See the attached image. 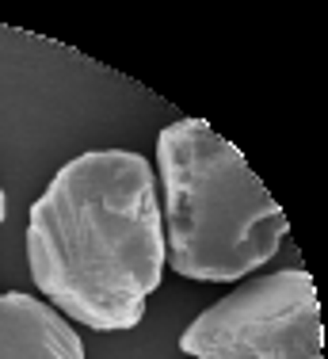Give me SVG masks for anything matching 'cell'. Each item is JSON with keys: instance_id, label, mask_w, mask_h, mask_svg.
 Wrapping results in <instances>:
<instances>
[{"instance_id": "obj_1", "label": "cell", "mask_w": 328, "mask_h": 359, "mask_svg": "<svg viewBox=\"0 0 328 359\" xmlns=\"http://www.w3.org/2000/svg\"><path fill=\"white\" fill-rule=\"evenodd\" d=\"M27 268L62 318L100 332L142 325L164 276L157 172L134 149H92L57 168L27 222Z\"/></svg>"}, {"instance_id": "obj_2", "label": "cell", "mask_w": 328, "mask_h": 359, "mask_svg": "<svg viewBox=\"0 0 328 359\" xmlns=\"http://www.w3.org/2000/svg\"><path fill=\"white\" fill-rule=\"evenodd\" d=\"M157 180L164 184V260L184 279L233 283L260 271L290 222L245 153L203 118H179L157 138Z\"/></svg>"}, {"instance_id": "obj_3", "label": "cell", "mask_w": 328, "mask_h": 359, "mask_svg": "<svg viewBox=\"0 0 328 359\" xmlns=\"http://www.w3.org/2000/svg\"><path fill=\"white\" fill-rule=\"evenodd\" d=\"M321 306L306 268L248 279L184 329L195 359H324Z\"/></svg>"}, {"instance_id": "obj_4", "label": "cell", "mask_w": 328, "mask_h": 359, "mask_svg": "<svg viewBox=\"0 0 328 359\" xmlns=\"http://www.w3.org/2000/svg\"><path fill=\"white\" fill-rule=\"evenodd\" d=\"M0 359H84V344L50 302L8 290L0 294Z\"/></svg>"}, {"instance_id": "obj_5", "label": "cell", "mask_w": 328, "mask_h": 359, "mask_svg": "<svg viewBox=\"0 0 328 359\" xmlns=\"http://www.w3.org/2000/svg\"><path fill=\"white\" fill-rule=\"evenodd\" d=\"M0 222H4V187H0Z\"/></svg>"}]
</instances>
